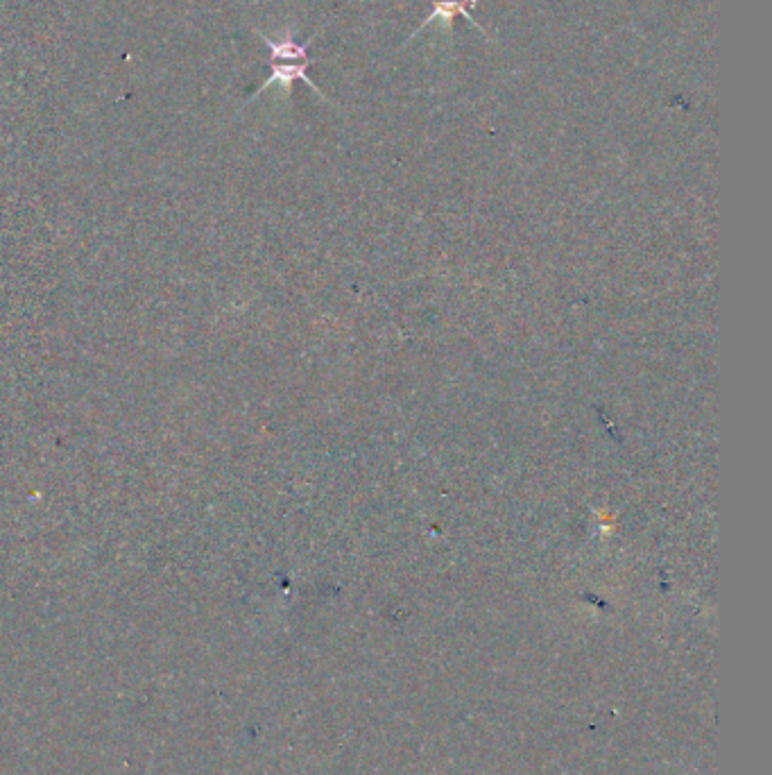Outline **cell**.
Listing matches in <instances>:
<instances>
[{
  "mask_svg": "<svg viewBox=\"0 0 772 775\" xmlns=\"http://www.w3.org/2000/svg\"><path fill=\"white\" fill-rule=\"evenodd\" d=\"M256 34H259V37L265 41V46L270 48V71L272 73H270V78L261 84V89L256 91L252 98L259 96V93H263L265 89H270L272 84H279V87L286 91V96H288L297 80L306 82L308 87H311L320 98H327L320 89H317V84L306 75L308 66L313 64V59L308 57V48H311L315 37H311L308 41H297L293 34H286V37H281V39H272V37H268V34H263L259 30H256Z\"/></svg>",
  "mask_w": 772,
  "mask_h": 775,
  "instance_id": "cell-1",
  "label": "cell"
},
{
  "mask_svg": "<svg viewBox=\"0 0 772 775\" xmlns=\"http://www.w3.org/2000/svg\"><path fill=\"white\" fill-rule=\"evenodd\" d=\"M478 3H480V0H433V10H431V14L426 16V21L422 23V28H419V30L413 34V37H417V34L422 32V30L426 28V25L437 23V21L442 23V28H444L446 32H451V30H453V21H456L458 16H467V19H469L471 23H474L478 30H483V25H478V23L474 21V16H471V10H474V7H476Z\"/></svg>",
  "mask_w": 772,
  "mask_h": 775,
  "instance_id": "cell-2",
  "label": "cell"
}]
</instances>
